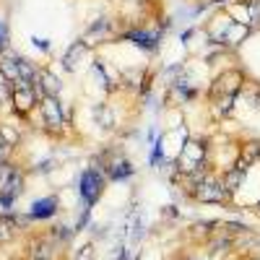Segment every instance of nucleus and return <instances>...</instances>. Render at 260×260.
<instances>
[{
    "label": "nucleus",
    "instance_id": "1",
    "mask_svg": "<svg viewBox=\"0 0 260 260\" xmlns=\"http://www.w3.org/2000/svg\"><path fill=\"white\" fill-rule=\"evenodd\" d=\"M21 192V175L13 167H0V198L13 201Z\"/></svg>",
    "mask_w": 260,
    "mask_h": 260
},
{
    "label": "nucleus",
    "instance_id": "2",
    "mask_svg": "<svg viewBox=\"0 0 260 260\" xmlns=\"http://www.w3.org/2000/svg\"><path fill=\"white\" fill-rule=\"evenodd\" d=\"M99 192H102V175L96 169L83 172V177H81V198L86 201V206H91L99 198Z\"/></svg>",
    "mask_w": 260,
    "mask_h": 260
},
{
    "label": "nucleus",
    "instance_id": "3",
    "mask_svg": "<svg viewBox=\"0 0 260 260\" xmlns=\"http://www.w3.org/2000/svg\"><path fill=\"white\" fill-rule=\"evenodd\" d=\"M13 102H16V110H18V112L31 110V104H34V89H31V83H29V81H16Z\"/></svg>",
    "mask_w": 260,
    "mask_h": 260
},
{
    "label": "nucleus",
    "instance_id": "4",
    "mask_svg": "<svg viewBox=\"0 0 260 260\" xmlns=\"http://www.w3.org/2000/svg\"><path fill=\"white\" fill-rule=\"evenodd\" d=\"M42 112H45V122L50 127H60L62 125V112H60V104L55 102V96H47L42 102Z\"/></svg>",
    "mask_w": 260,
    "mask_h": 260
},
{
    "label": "nucleus",
    "instance_id": "5",
    "mask_svg": "<svg viewBox=\"0 0 260 260\" xmlns=\"http://www.w3.org/2000/svg\"><path fill=\"white\" fill-rule=\"evenodd\" d=\"M57 211V201L55 198H42L31 206V219H50Z\"/></svg>",
    "mask_w": 260,
    "mask_h": 260
},
{
    "label": "nucleus",
    "instance_id": "6",
    "mask_svg": "<svg viewBox=\"0 0 260 260\" xmlns=\"http://www.w3.org/2000/svg\"><path fill=\"white\" fill-rule=\"evenodd\" d=\"M127 39H130V42H136V45H141V47H146V50L156 47V37H154V34H148V31H130Z\"/></svg>",
    "mask_w": 260,
    "mask_h": 260
},
{
    "label": "nucleus",
    "instance_id": "7",
    "mask_svg": "<svg viewBox=\"0 0 260 260\" xmlns=\"http://www.w3.org/2000/svg\"><path fill=\"white\" fill-rule=\"evenodd\" d=\"M130 172H133V167H130L127 161H117L112 169H110V177H115V180H122V177H127Z\"/></svg>",
    "mask_w": 260,
    "mask_h": 260
},
{
    "label": "nucleus",
    "instance_id": "8",
    "mask_svg": "<svg viewBox=\"0 0 260 260\" xmlns=\"http://www.w3.org/2000/svg\"><path fill=\"white\" fill-rule=\"evenodd\" d=\"M81 52H83V42L73 45V47H71V52H65V68H68V71H73V68H76V62H73V60H76Z\"/></svg>",
    "mask_w": 260,
    "mask_h": 260
},
{
    "label": "nucleus",
    "instance_id": "9",
    "mask_svg": "<svg viewBox=\"0 0 260 260\" xmlns=\"http://www.w3.org/2000/svg\"><path fill=\"white\" fill-rule=\"evenodd\" d=\"M39 81L45 83V91H47L50 96H55V94H57V81H55V76H50V73H42V76H39Z\"/></svg>",
    "mask_w": 260,
    "mask_h": 260
},
{
    "label": "nucleus",
    "instance_id": "10",
    "mask_svg": "<svg viewBox=\"0 0 260 260\" xmlns=\"http://www.w3.org/2000/svg\"><path fill=\"white\" fill-rule=\"evenodd\" d=\"M13 229H16V224L11 219H6V216H0V240H8L13 234Z\"/></svg>",
    "mask_w": 260,
    "mask_h": 260
},
{
    "label": "nucleus",
    "instance_id": "11",
    "mask_svg": "<svg viewBox=\"0 0 260 260\" xmlns=\"http://www.w3.org/2000/svg\"><path fill=\"white\" fill-rule=\"evenodd\" d=\"M76 260H94V245H83L76 252Z\"/></svg>",
    "mask_w": 260,
    "mask_h": 260
},
{
    "label": "nucleus",
    "instance_id": "12",
    "mask_svg": "<svg viewBox=\"0 0 260 260\" xmlns=\"http://www.w3.org/2000/svg\"><path fill=\"white\" fill-rule=\"evenodd\" d=\"M6 45H8V29H6L3 21H0V50H6Z\"/></svg>",
    "mask_w": 260,
    "mask_h": 260
},
{
    "label": "nucleus",
    "instance_id": "13",
    "mask_svg": "<svg viewBox=\"0 0 260 260\" xmlns=\"http://www.w3.org/2000/svg\"><path fill=\"white\" fill-rule=\"evenodd\" d=\"M6 94H8V86H6V73L0 71V99H3Z\"/></svg>",
    "mask_w": 260,
    "mask_h": 260
},
{
    "label": "nucleus",
    "instance_id": "14",
    "mask_svg": "<svg viewBox=\"0 0 260 260\" xmlns=\"http://www.w3.org/2000/svg\"><path fill=\"white\" fill-rule=\"evenodd\" d=\"M6 151V141H3V136H0V154Z\"/></svg>",
    "mask_w": 260,
    "mask_h": 260
}]
</instances>
